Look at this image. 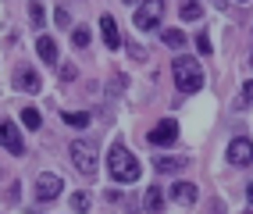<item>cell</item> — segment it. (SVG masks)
Masks as SVG:
<instances>
[{
	"instance_id": "obj_16",
	"label": "cell",
	"mask_w": 253,
	"mask_h": 214,
	"mask_svg": "<svg viewBox=\"0 0 253 214\" xmlns=\"http://www.w3.org/2000/svg\"><path fill=\"white\" fill-rule=\"evenodd\" d=\"M93 118H89V114L86 111H68V114H64V125H72V128H86Z\"/></svg>"
},
{
	"instance_id": "obj_18",
	"label": "cell",
	"mask_w": 253,
	"mask_h": 214,
	"mask_svg": "<svg viewBox=\"0 0 253 214\" xmlns=\"http://www.w3.org/2000/svg\"><path fill=\"white\" fill-rule=\"evenodd\" d=\"M89 204H93V196H89V193H72V211H75V214H86Z\"/></svg>"
},
{
	"instance_id": "obj_2",
	"label": "cell",
	"mask_w": 253,
	"mask_h": 214,
	"mask_svg": "<svg viewBox=\"0 0 253 214\" xmlns=\"http://www.w3.org/2000/svg\"><path fill=\"white\" fill-rule=\"evenodd\" d=\"M171 72H175V86H178V93H200V89H204V68H200L196 57L178 54L175 64H171Z\"/></svg>"
},
{
	"instance_id": "obj_28",
	"label": "cell",
	"mask_w": 253,
	"mask_h": 214,
	"mask_svg": "<svg viewBox=\"0 0 253 214\" xmlns=\"http://www.w3.org/2000/svg\"><path fill=\"white\" fill-rule=\"evenodd\" d=\"M250 64H253V57H250Z\"/></svg>"
},
{
	"instance_id": "obj_6",
	"label": "cell",
	"mask_w": 253,
	"mask_h": 214,
	"mask_svg": "<svg viewBox=\"0 0 253 214\" xmlns=\"http://www.w3.org/2000/svg\"><path fill=\"white\" fill-rule=\"evenodd\" d=\"M228 164H235V168H250V164H253V139L235 136L228 143Z\"/></svg>"
},
{
	"instance_id": "obj_19",
	"label": "cell",
	"mask_w": 253,
	"mask_h": 214,
	"mask_svg": "<svg viewBox=\"0 0 253 214\" xmlns=\"http://www.w3.org/2000/svg\"><path fill=\"white\" fill-rule=\"evenodd\" d=\"M22 125H25V128H40V125H43L40 111H36V107H25V111H22Z\"/></svg>"
},
{
	"instance_id": "obj_7",
	"label": "cell",
	"mask_w": 253,
	"mask_h": 214,
	"mask_svg": "<svg viewBox=\"0 0 253 214\" xmlns=\"http://www.w3.org/2000/svg\"><path fill=\"white\" fill-rule=\"evenodd\" d=\"M154 146H171L175 139H178V122L175 118H164V122H157L154 128H150V136H146Z\"/></svg>"
},
{
	"instance_id": "obj_14",
	"label": "cell",
	"mask_w": 253,
	"mask_h": 214,
	"mask_svg": "<svg viewBox=\"0 0 253 214\" xmlns=\"http://www.w3.org/2000/svg\"><path fill=\"white\" fill-rule=\"evenodd\" d=\"M161 211H164V193L157 186H150L143 196V214H161Z\"/></svg>"
},
{
	"instance_id": "obj_21",
	"label": "cell",
	"mask_w": 253,
	"mask_h": 214,
	"mask_svg": "<svg viewBox=\"0 0 253 214\" xmlns=\"http://www.w3.org/2000/svg\"><path fill=\"white\" fill-rule=\"evenodd\" d=\"M54 22H57L61 29H72V14H68V7H64V4L54 7Z\"/></svg>"
},
{
	"instance_id": "obj_10",
	"label": "cell",
	"mask_w": 253,
	"mask_h": 214,
	"mask_svg": "<svg viewBox=\"0 0 253 214\" xmlns=\"http://www.w3.org/2000/svg\"><path fill=\"white\" fill-rule=\"evenodd\" d=\"M0 146H4L7 154H14V157H18V154H25L22 132H18V128H14L11 122H0Z\"/></svg>"
},
{
	"instance_id": "obj_22",
	"label": "cell",
	"mask_w": 253,
	"mask_h": 214,
	"mask_svg": "<svg viewBox=\"0 0 253 214\" xmlns=\"http://www.w3.org/2000/svg\"><path fill=\"white\" fill-rule=\"evenodd\" d=\"M43 18H46L43 4H29V22H32V25H43Z\"/></svg>"
},
{
	"instance_id": "obj_8",
	"label": "cell",
	"mask_w": 253,
	"mask_h": 214,
	"mask_svg": "<svg viewBox=\"0 0 253 214\" xmlns=\"http://www.w3.org/2000/svg\"><path fill=\"white\" fill-rule=\"evenodd\" d=\"M168 196H171V204H178V207H193L196 196H200V189H196V182H185V178H178V182H171Z\"/></svg>"
},
{
	"instance_id": "obj_26",
	"label": "cell",
	"mask_w": 253,
	"mask_h": 214,
	"mask_svg": "<svg viewBox=\"0 0 253 214\" xmlns=\"http://www.w3.org/2000/svg\"><path fill=\"white\" fill-rule=\"evenodd\" d=\"M211 214H225V204L217 200V204H211Z\"/></svg>"
},
{
	"instance_id": "obj_13",
	"label": "cell",
	"mask_w": 253,
	"mask_h": 214,
	"mask_svg": "<svg viewBox=\"0 0 253 214\" xmlns=\"http://www.w3.org/2000/svg\"><path fill=\"white\" fill-rule=\"evenodd\" d=\"M185 164H189V157H154V168H157V175H171V171H182Z\"/></svg>"
},
{
	"instance_id": "obj_12",
	"label": "cell",
	"mask_w": 253,
	"mask_h": 214,
	"mask_svg": "<svg viewBox=\"0 0 253 214\" xmlns=\"http://www.w3.org/2000/svg\"><path fill=\"white\" fill-rule=\"evenodd\" d=\"M36 54H40V61H43V64H57V40L43 32V36L36 40Z\"/></svg>"
},
{
	"instance_id": "obj_9",
	"label": "cell",
	"mask_w": 253,
	"mask_h": 214,
	"mask_svg": "<svg viewBox=\"0 0 253 214\" xmlns=\"http://www.w3.org/2000/svg\"><path fill=\"white\" fill-rule=\"evenodd\" d=\"M11 86L22 89V93H40L43 89V79H40V72H32V68H18L11 75Z\"/></svg>"
},
{
	"instance_id": "obj_23",
	"label": "cell",
	"mask_w": 253,
	"mask_h": 214,
	"mask_svg": "<svg viewBox=\"0 0 253 214\" xmlns=\"http://www.w3.org/2000/svg\"><path fill=\"white\" fill-rule=\"evenodd\" d=\"M196 50H200V54H211V50H214V43H211L207 32H200V36H196Z\"/></svg>"
},
{
	"instance_id": "obj_5",
	"label": "cell",
	"mask_w": 253,
	"mask_h": 214,
	"mask_svg": "<svg viewBox=\"0 0 253 214\" xmlns=\"http://www.w3.org/2000/svg\"><path fill=\"white\" fill-rule=\"evenodd\" d=\"M61 175H54V171H40V178H36V200L40 204H50V200H57L61 196Z\"/></svg>"
},
{
	"instance_id": "obj_27",
	"label": "cell",
	"mask_w": 253,
	"mask_h": 214,
	"mask_svg": "<svg viewBox=\"0 0 253 214\" xmlns=\"http://www.w3.org/2000/svg\"><path fill=\"white\" fill-rule=\"evenodd\" d=\"M246 200H250V204H253V182H250V186H246Z\"/></svg>"
},
{
	"instance_id": "obj_4",
	"label": "cell",
	"mask_w": 253,
	"mask_h": 214,
	"mask_svg": "<svg viewBox=\"0 0 253 214\" xmlns=\"http://www.w3.org/2000/svg\"><path fill=\"white\" fill-rule=\"evenodd\" d=\"M161 0H146V4H136V14H132V22H136L139 32H150V29H157L161 22Z\"/></svg>"
},
{
	"instance_id": "obj_24",
	"label": "cell",
	"mask_w": 253,
	"mask_h": 214,
	"mask_svg": "<svg viewBox=\"0 0 253 214\" xmlns=\"http://www.w3.org/2000/svg\"><path fill=\"white\" fill-rule=\"evenodd\" d=\"M243 104H246V107L253 104V79H250V82H243Z\"/></svg>"
},
{
	"instance_id": "obj_3",
	"label": "cell",
	"mask_w": 253,
	"mask_h": 214,
	"mask_svg": "<svg viewBox=\"0 0 253 214\" xmlns=\"http://www.w3.org/2000/svg\"><path fill=\"white\" fill-rule=\"evenodd\" d=\"M68 157H72V164H75L82 175H93V171L100 168L96 146H93V143H86V139H75V143H72V150H68Z\"/></svg>"
},
{
	"instance_id": "obj_25",
	"label": "cell",
	"mask_w": 253,
	"mask_h": 214,
	"mask_svg": "<svg viewBox=\"0 0 253 214\" xmlns=\"http://www.w3.org/2000/svg\"><path fill=\"white\" fill-rule=\"evenodd\" d=\"M75 72H79L75 64H64V68H61V79H64V82H72V79H75Z\"/></svg>"
},
{
	"instance_id": "obj_1",
	"label": "cell",
	"mask_w": 253,
	"mask_h": 214,
	"mask_svg": "<svg viewBox=\"0 0 253 214\" xmlns=\"http://www.w3.org/2000/svg\"><path fill=\"white\" fill-rule=\"evenodd\" d=\"M107 171H111L114 182H136L143 168H139L136 154H132L125 143H114V146H111V154H107Z\"/></svg>"
},
{
	"instance_id": "obj_17",
	"label": "cell",
	"mask_w": 253,
	"mask_h": 214,
	"mask_svg": "<svg viewBox=\"0 0 253 214\" xmlns=\"http://www.w3.org/2000/svg\"><path fill=\"white\" fill-rule=\"evenodd\" d=\"M164 46H171V50H182V46H185V36H182V32L178 29H164Z\"/></svg>"
},
{
	"instance_id": "obj_15",
	"label": "cell",
	"mask_w": 253,
	"mask_h": 214,
	"mask_svg": "<svg viewBox=\"0 0 253 214\" xmlns=\"http://www.w3.org/2000/svg\"><path fill=\"white\" fill-rule=\"evenodd\" d=\"M178 14H182V22H200V18H204V4L189 0V4H182V7H178Z\"/></svg>"
},
{
	"instance_id": "obj_20",
	"label": "cell",
	"mask_w": 253,
	"mask_h": 214,
	"mask_svg": "<svg viewBox=\"0 0 253 214\" xmlns=\"http://www.w3.org/2000/svg\"><path fill=\"white\" fill-rule=\"evenodd\" d=\"M72 43L79 46V50H86V46H89V29H86V25H79V29L72 32Z\"/></svg>"
},
{
	"instance_id": "obj_11",
	"label": "cell",
	"mask_w": 253,
	"mask_h": 214,
	"mask_svg": "<svg viewBox=\"0 0 253 214\" xmlns=\"http://www.w3.org/2000/svg\"><path fill=\"white\" fill-rule=\"evenodd\" d=\"M100 36H104L107 50H118V46H122V36H118V25H114L111 14H100Z\"/></svg>"
}]
</instances>
